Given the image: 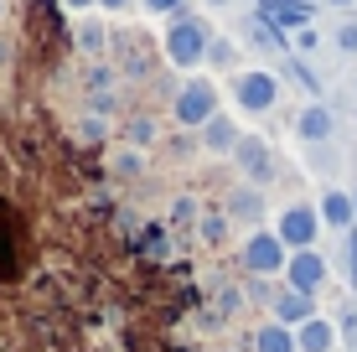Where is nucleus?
Listing matches in <instances>:
<instances>
[{"mask_svg": "<svg viewBox=\"0 0 357 352\" xmlns=\"http://www.w3.org/2000/svg\"><path fill=\"white\" fill-rule=\"evenodd\" d=\"M166 52H171V63H181V68L202 63V52H207V31H202V21L176 16V26H171V36H166Z\"/></svg>", "mask_w": 357, "mask_h": 352, "instance_id": "nucleus-1", "label": "nucleus"}, {"mask_svg": "<svg viewBox=\"0 0 357 352\" xmlns=\"http://www.w3.org/2000/svg\"><path fill=\"white\" fill-rule=\"evenodd\" d=\"M233 93H238V109H249V114H264V109L280 99V83L269 78V72H238Z\"/></svg>", "mask_w": 357, "mask_h": 352, "instance_id": "nucleus-2", "label": "nucleus"}, {"mask_svg": "<svg viewBox=\"0 0 357 352\" xmlns=\"http://www.w3.org/2000/svg\"><path fill=\"white\" fill-rule=\"evenodd\" d=\"M109 47H114V68H125L130 78H145V72L155 68L145 36H135V31H114V36H109Z\"/></svg>", "mask_w": 357, "mask_h": 352, "instance_id": "nucleus-3", "label": "nucleus"}, {"mask_svg": "<svg viewBox=\"0 0 357 352\" xmlns=\"http://www.w3.org/2000/svg\"><path fill=\"white\" fill-rule=\"evenodd\" d=\"M176 119L181 125H207V119H213V89H207V83H187V89L176 93Z\"/></svg>", "mask_w": 357, "mask_h": 352, "instance_id": "nucleus-4", "label": "nucleus"}, {"mask_svg": "<svg viewBox=\"0 0 357 352\" xmlns=\"http://www.w3.org/2000/svg\"><path fill=\"white\" fill-rule=\"evenodd\" d=\"M280 259H285V244H280L275 234H254L249 244H243V264H249L254 275H269V270H280Z\"/></svg>", "mask_w": 357, "mask_h": 352, "instance_id": "nucleus-5", "label": "nucleus"}, {"mask_svg": "<svg viewBox=\"0 0 357 352\" xmlns=\"http://www.w3.org/2000/svg\"><path fill=\"white\" fill-rule=\"evenodd\" d=\"M316 228H321V223H316V213L311 208H290L285 217H280V244H295V249H311V238H316Z\"/></svg>", "mask_w": 357, "mask_h": 352, "instance_id": "nucleus-6", "label": "nucleus"}, {"mask_svg": "<svg viewBox=\"0 0 357 352\" xmlns=\"http://www.w3.org/2000/svg\"><path fill=\"white\" fill-rule=\"evenodd\" d=\"M285 275H290V290H301V296H305V290H316V285L326 280V259H321V254H311V249H301L290 259Z\"/></svg>", "mask_w": 357, "mask_h": 352, "instance_id": "nucleus-7", "label": "nucleus"}, {"mask_svg": "<svg viewBox=\"0 0 357 352\" xmlns=\"http://www.w3.org/2000/svg\"><path fill=\"white\" fill-rule=\"evenodd\" d=\"M233 151H238V166H243V171H249L254 181H264V176H269V145H264V140H238Z\"/></svg>", "mask_w": 357, "mask_h": 352, "instance_id": "nucleus-8", "label": "nucleus"}, {"mask_svg": "<svg viewBox=\"0 0 357 352\" xmlns=\"http://www.w3.org/2000/svg\"><path fill=\"white\" fill-rule=\"evenodd\" d=\"M202 140H207V151H233V145H238V130H233L228 125V119H207V125H202Z\"/></svg>", "mask_w": 357, "mask_h": 352, "instance_id": "nucleus-9", "label": "nucleus"}, {"mask_svg": "<svg viewBox=\"0 0 357 352\" xmlns=\"http://www.w3.org/2000/svg\"><path fill=\"white\" fill-rule=\"evenodd\" d=\"M275 316L280 321H305L311 316V300H305L301 290H285V296H275Z\"/></svg>", "mask_w": 357, "mask_h": 352, "instance_id": "nucleus-10", "label": "nucleus"}, {"mask_svg": "<svg viewBox=\"0 0 357 352\" xmlns=\"http://www.w3.org/2000/svg\"><path fill=\"white\" fill-rule=\"evenodd\" d=\"M331 342H337V332H331L326 321H305V332H301L305 352H331Z\"/></svg>", "mask_w": 357, "mask_h": 352, "instance_id": "nucleus-11", "label": "nucleus"}, {"mask_svg": "<svg viewBox=\"0 0 357 352\" xmlns=\"http://www.w3.org/2000/svg\"><path fill=\"white\" fill-rule=\"evenodd\" d=\"M301 135H305V140H326V135H331V114H326L321 104L301 114Z\"/></svg>", "mask_w": 357, "mask_h": 352, "instance_id": "nucleus-12", "label": "nucleus"}, {"mask_svg": "<svg viewBox=\"0 0 357 352\" xmlns=\"http://www.w3.org/2000/svg\"><path fill=\"white\" fill-rule=\"evenodd\" d=\"M254 352H295V342H290L285 326H264V332L254 337Z\"/></svg>", "mask_w": 357, "mask_h": 352, "instance_id": "nucleus-13", "label": "nucleus"}, {"mask_svg": "<svg viewBox=\"0 0 357 352\" xmlns=\"http://www.w3.org/2000/svg\"><path fill=\"white\" fill-rule=\"evenodd\" d=\"M228 213L238 217V223H254V217L264 213V197H259V192H238V197L228 202Z\"/></svg>", "mask_w": 357, "mask_h": 352, "instance_id": "nucleus-14", "label": "nucleus"}, {"mask_svg": "<svg viewBox=\"0 0 357 352\" xmlns=\"http://www.w3.org/2000/svg\"><path fill=\"white\" fill-rule=\"evenodd\" d=\"M321 217H326L331 228H347V223H352V202L342 197V192H331V197L321 202Z\"/></svg>", "mask_w": 357, "mask_h": 352, "instance_id": "nucleus-15", "label": "nucleus"}, {"mask_svg": "<svg viewBox=\"0 0 357 352\" xmlns=\"http://www.w3.org/2000/svg\"><path fill=\"white\" fill-rule=\"evenodd\" d=\"M78 47H83V52H104V47H109V31L104 26H98V21H83V26H78Z\"/></svg>", "mask_w": 357, "mask_h": 352, "instance_id": "nucleus-16", "label": "nucleus"}, {"mask_svg": "<svg viewBox=\"0 0 357 352\" xmlns=\"http://www.w3.org/2000/svg\"><path fill=\"white\" fill-rule=\"evenodd\" d=\"M228 238V217H202V244H223Z\"/></svg>", "mask_w": 357, "mask_h": 352, "instance_id": "nucleus-17", "label": "nucleus"}, {"mask_svg": "<svg viewBox=\"0 0 357 352\" xmlns=\"http://www.w3.org/2000/svg\"><path fill=\"white\" fill-rule=\"evenodd\" d=\"M269 16H275V21H285V26H301V21H305V10H301V6H275Z\"/></svg>", "mask_w": 357, "mask_h": 352, "instance_id": "nucleus-18", "label": "nucleus"}, {"mask_svg": "<svg viewBox=\"0 0 357 352\" xmlns=\"http://www.w3.org/2000/svg\"><path fill=\"white\" fill-rule=\"evenodd\" d=\"M130 135H135V145H151V140H155V125H151V119H135Z\"/></svg>", "mask_w": 357, "mask_h": 352, "instance_id": "nucleus-19", "label": "nucleus"}, {"mask_svg": "<svg viewBox=\"0 0 357 352\" xmlns=\"http://www.w3.org/2000/svg\"><path fill=\"white\" fill-rule=\"evenodd\" d=\"M114 166H119L125 176H135V171H140V155H135V151H125V155H114Z\"/></svg>", "mask_w": 357, "mask_h": 352, "instance_id": "nucleus-20", "label": "nucleus"}, {"mask_svg": "<svg viewBox=\"0 0 357 352\" xmlns=\"http://www.w3.org/2000/svg\"><path fill=\"white\" fill-rule=\"evenodd\" d=\"M347 280L357 285V234H347Z\"/></svg>", "mask_w": 357, "mask_h": 352, "instance_id": "nucleus-21", "label": "nucleus"}, {"mask_svg": "<svg viewBox=\"0 0 357 352\" xmlns=\"http://www.w3.org/2000/svg\"><path fill=\"white\" fill-rule=\"evenodd\" d=\"M207 57H213V63H233V47L228 42H213V47H207Z\"/></svg>", "mask_w": 357, "mask_h": 352, "instance_id": "nucleus-22", "label": "nucleus"}, {"mask_svg": "<svg viewBox=\"0 0 357 352\" xmlns=\"http://www.w3.org/2000/svg\"><path fill=\"white\" fill-rule=\"evenodd\" d=\"M171 217H176V223H187V217H197V202H187V197H181L176 208H171Z\"/></svg>", "mask_w": 357, "mask_h": 352, "instance_id": "nucleus-23", "label": "nucleus"}, {"mask_svg": "<svg viewBox=\"0 0 357 352\" xmlns=\"http://www.w3.org/2000/svg\"><path fill=\"white\" fill-rule=\"evenodd\" d=\"M145 6H151V10H176L181 0H145Z\"/></svg>", "mask_w": 357, "mask_h": 352, "instance_id": "nucleus-24", "label": "nucleus"}, {"mask_svg": "<svg viewBox=\"0 0 357 352\" xmlns=\"http://www.w3.org/2000/svg\"><path fill=\"white\" fill-rule=\"evenodd\" d=\"M0 68H10V42L0 36Z\"/></svg>", "mask_w": 357, "mask_h": 352, "instance_id": "nucleus-25", "label": "nucleus"}, {"mask_svg": "<svg viewBox=\"0 0 357 352\" xmlns=\"http://www.w3.org/2000/svg\"><path fill=\"white\" fill-rule=\"evenodd\" d=\"M342 47H357V26H347V31H342Z\"/></svg>", "mask_w": 357, "mask_h": 352, "instance_id": "nucleus-26", "label": "nucleus"}, {"mask_svg": "<svg viewBox=\"0 0 357 352\" xmlns=\"http://www.w3.org/2000/svg\"><path fill=\"white\" fill-rule=\"evenodd\" d=\"M68 6H73V10H83V6H93V0H68Z\"/></svg>", "mask_w": 357, "mask_h": 352, "instance_id": "nucleus-27", "label": "nucleus"}, {"mask_svg": "<svg viewBox=\"0 0 357 352\" xmlns=\"http://www.w3.org/2000/svg\"><path fill=\"white\" fill-rule=\"evenodd\" d=\"M104 6H114V10H119V6H125V0H104Z\"/></svg>", "mask_w": 357, "mask_h": 352, "instance_id": "nucleus-28", "label": "nucleus"}, {"mask_svg": "<svg viewBox=\"0 0 357 352\" xmlns=\"http://www.w3.org/2000/svg\"><path fill=\"white\" fill-rule=\"evenodd\" d=\"M213 6H228V0H213Z\"/></svg>", "mask_w": 357, "mask_h": 352, "instance_id": "nucleus-29", "label": "nucleus"}, {"mask_svg": "<svg viewBox=\"0 0 357 352\" xmlns=\"http://www.w3.org/2000/svg\"><path fill=\"white\" fill-rule=\"evenodd\" d=\"M337 6H347V0H337Z\"/></svg>", "mask_w": 357, "mask_h": 352, "instance_id": "nucleus-30", "label": "nucleus"}, {"mask_svg": "<svg viewBox=\"0 0 357 352\" xmlns=\"http://www.w3.org/2000/svg\"><path fill=\"white\" fill-rule=\"evenodd\" d=\"M352 208H357V202H352Z\"/></svg>", "mask_w": 357, "mask_h": 352, "instance_id": "nucleus-31", "label": "nucleus"}]
</instances>
